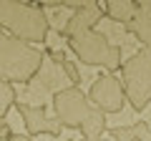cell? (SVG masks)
Returning <instances> with one entry per match:
<instances>
[{
	"label": "cell",
	"mask_w": 151,
	"mask_h": 141,
	"mask_svg": "<svg viewBox=\"0 0 151 141\" xmlns=\"http://www.w3.org/2000/svg\"><path fill=\"white\" fill-rule=\"evenodd\" d=\"M0 23L3 30L25 43H45L50 33V20L43 8L25 0H0Z\"/></svg>",
	"instance_id": "6da1fadb"
},
{
	"label": "cell",
	"mask_w": 151,
	"mask_h": 141,
	"mask_svg": "<svg viewBox=\"0 0 151 141\" xmlns=\"http://www.w3.org/2000/svg\"><path fill=\"white\" fill-rule=\"evenodd\" d=\"M43 70V53L33 43L3 33L0 38V76L10 83H30Z\"/></svg>",
	"instance_id": "7a4b0ae2"
},
{
	"label": "cell",
	"mask_w": 151,
	"mask_h": 141,
	"mask_svg": "<svg viewBox=\"0 0 151 141\" xmlns=\"http://www.w3.org/2000/svg\"><path fill=\"white\" fill-rule=\"evenodd\" d=\"M65 45L70 48V53L76 58L86 65H98V68H106L108 73H113V70H119L124 65L121 45H113L108 40V35H103L98 30L70 35V38H65Z\"/></svg>",
	"instance_id": "3957f363"
},
{
	"label": "cell",
	"mask_w": 151,
	"mask_h": 141,
	"mask_svg": "<svg viewBox=\"0 0 151 141\" xmlns=\"http://www.w3.org/2000/svg\"><path fill=\"white\" fill-rule=\"evenodd\" d=\"M121 81L126 88V98H129L134 111H144L151 103V50L141 48L134 55L124 60L121 65Z\"/></svg>",
	"instance_id": "277c9868"
},
{
	"label": "cell",
	"mask_w": 151,
	"mask_h": 141,
	"mask_svg": "<svg viewBox=\"0 0 151 141\" xmlns=\"http://www.w3.org/2000/svg\"><path fill=\"white\" fill-rule=\"evenodd\" d=\"M53 111H55V119L63 124V129L81 131L83 121L93 111V103L88 98V93H83L78 86H68L63 91L53 93Z\"/></svg>",
	"instance_id": "5b68a950"
},
{
	"label": "cell",
	"mask_w": 151,
	"mask_h": 141,
	"mask_svg": "<svg viewBox=\"0 0 151 141\" xmlns=\"http://www.w3.org/2000/svg\"><path fill=\"white\" fill-rule=\"evenodd\" d=\"M88 98H91V103L96 109H101L103 114H119V111L124 109V101H129V98H126L124 81L116 78L113 73H108V70L91 83Z\"/></svg>",
	"instance_id": "8992f818"
},
{
	"label": "cell",
	"mask_w": 151,
	"mask_h": 141,
	"mask_svg": "<svg viewBox=\"0 0 151 141\" xmlns=\"http://www.w3.org/2000/svg\"><path fill=\"white\" fill-rule=\"evenodd\" d=\"M15 109L30 136H50V139L60 136L63 124L58 119H53V116H48L45 106H40V103H15Z\"/></svg>",
	"instance_id": "52a82bcc"
},
{
	"label": "cell",
	"mask_w": 151,
	"mask_h": 141,
	"mask_svg": "<svg viewBox=\"0 0 151 141\" xmlns=\"http://www.w3.org/2000/svg\"><path fill=\"white\" fill-rule=\"evenodd\" d=\"M103 15H106V10H103L101 5L76 10L73 15L65 20V25H63V30H60V35H63V38H70V35H78V33H88V30H93V28L103 20Z\"/></svg>",
	"instance_id": "ba28073f"
},
{
	"label": "cell",
	"mask_w": 151,
	"mask_h": 141,
	"mask_svg": "<svg viewBox=\"0 0 151 141\" xmlns=\"http://www.w3.org/2000/svg\"><path fill=\"white\" fill-rule=\"evenodd\" d=\"M121 28H124L129 35H134L144 48L151 50V5L149 8H139L136 18L131 23H126V25H121Z\"/></svg>",
	"instance_id": "9c48e42d"
},
{
	"label": "cell",
	"mask_w": 151,
	"mask_h": 141,
	"mask_svg": "<svg viewBox=\"0 0 151 141\" xmlns=\"http://www.w3.org/2000/svg\"><path fill=\"white\" fill-rule=\"evenodd\" d=\"M103 10L111 20H116L119 25H126L136 18L139 5H136V0H103Z\"/></svg>",
	"instance_id": "30bf717a"
},
{
	"label": "cell",
	"mask_w": 151,
	"mask_h": 141,
	"mask_svg": "<svg viewBox=\"0 0 151 141\" xmlns=\"http://www.w3.org/2000/svg\"><path fill=\"white\" fill-rule=\"evenodd\" d=\"M106 129H108V126H106V114H103L101 109L93 106V111L88 114V119L83 121V126H81L83 139H96V136H103V131H106Z\"/></svg>",
	"instance_id": "8fae6325"
},
{
	"label": "cell",
	"mask_w": 151,
	"mask_h": 141,
	"mask_svg": "<svg viewBox=\"0 0 151 141\" xmlns=\"http://www.w3.org/2000/svg\"><path fill=\"white\" fill-rule=\"evenodd\" d=\"M0 98H3V101H0V119L5 121V116H8V111L13 109V106H15V86H13L10 81H0Z\"/></svg>",
	"instance_id": "7c38bea8"
},
{
	"label": "cell",
	"mask_w": 151,
	"mask_h": 141,
	"mask_svg": "<svg viewBox=\"0 0 151 141\" xmlns=\"http://www.w3.org/2000/svg\"><path fill=\"white\" fill-rule=\"evenodd\" d=\"M81 141H134V139H131V134H129L126 126H113V129L108 131V139L96 136V139H81Z\"/></svg>",
	"instance_id": "4fadbf2b"
},
{
	"label": "cell",
	"mask_w": 151,
	"mask_h": 141,
	"mask_svg": "<svg viewBox=\"0 0 151 141\" xmlns=\"http://www.w3.org/2000/svg\"><path fill=\"white\" fill-rule=\"evenodd\" d=\"M129 134L134 141H151V126L146 121H136L129 126Z\"/></svg>",
	"instance_id": "5bb4252c"
},
{
	"label": "cell",
	"mask_w": 151,
	"mask_h": 141,
	"mask_svg": "<svg viewBox=\"0 0 151 141\" xmlns=\"http://www.w3.org/2000/svg\"><path fill=\"white\" fill-rule=\"evenodd\" d=\"M60 65H63V70H65V76H68L70 86H81V70L76 68V63H73V60H68V58H65Z\"/></svg>",
	"instance_id": "9a60e30c"
},
{
	"label": "cell",
	"mask_w": 151,
	"mask_h": 141,
	"mask_svg": "<svg viewBox=\"0 0 151 141\" xmlns=\"http://www.w3.org/2000/svg\"><path fill=\"white\" fill-rule=\"evenodd\" d=\"M98 5V0H63V8H68V10H83V8H93Z\"/></svg>",
	"instance_id": "2e32d148"
},
{
	"label": "cell",
	"mask_w": 151,
	"mask_h": 141,
	"mask_svg": "<svg viewBox=\"0 0 151 141\" xmlns=\"http://www.w3.org/2000/svg\"><path fill=\"white\" fill-rule=\"evenodd\" d=\"M38 8H63V0H28Z\"/></svg>",
	"instance_id": "e0dca14e"
},
{
	"label": "cell",
	"mask_w": 151,
	"mask_h": 141,
	"mask_svg": "<svg viewBox=\"0 0 151 141\" xmlns=\"http://www.w3.org/2000/svg\"><path fill=\"white\" fill-rule=\"evenodd\" d=\"M0 134H3V141H10L13 139V131H10V126H8L5 121L0 124Z\"/></svg>",
	"instance_id": "ac0fdd59"
},
{
	"label": "cell",
	"mask_w": 151,
	"mask_h": 141,
	"mask_svg": "<svg viewBox=\"0 0 151 141\" xmlns=\"http://www.w3.org/2000/svg\"><path fill=\"white\" fill-rule=\"evenodd\" d=\"M10 141H33V136L30 134H13Z\"/></svg>",
	"instance_id": "d6986e66"
},
{
	"label": "cell",
	"mask_w": 151,
	"mask_h": 141,
	"mask_svg": "<svg viewBox=\"0 0 151 141\" xmlns=\"http://www.w3.org/2000/svg\"><path fill=\"white\" fill-rule=\"evenodd\" d=\"M136 5H139V8H149L151 0H136Z\"/></svg>",
	"instance_id": "ffe728a7"
}]
</instances>
